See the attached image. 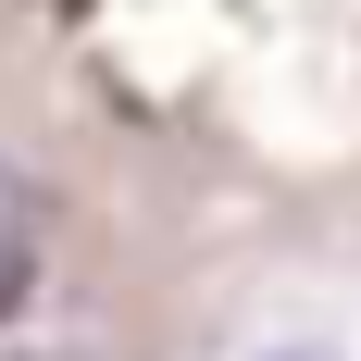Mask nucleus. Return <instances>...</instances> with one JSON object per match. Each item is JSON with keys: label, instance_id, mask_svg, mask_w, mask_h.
Masks as SVG:
<instances>
[{"label": "nucleus", "instance_id": "3", "mask_svg": "<svg viewBox=\"0 0 361 361\" xmlns=\"http://www.w3.org/2000/svg\"><path fill=\"white\" fill-rule=\"evenodd\" d=\"M13 361H75V349H13Z\"/></svg>", "mask_w": 361, "mask_h": 361}, {"label": "nucleus", "instance_id": "2", "mask_svg": "<svg viewBox=\"0 0 361 361\" xmlns=\"http://www.w3.org/2000/svg\"><path fill=\"white\" fill-rule=\"evenodd\" d=\"M262 361H336V349H262Z\"/></svg>", "mask_w": 361, "mask_h": 361}, {"label": "nucleus", "instance_id": "1", "mask_svg": "<svg viewBox=\"0 0 361 361\" xmlns=\"http://www.w3.org/2000/svg\"><path fill=\"white\" fill-rule=\"evenodd\" d=\"M13 250H25V187H13V162H0V274H13Z\"/></svg>", "mask_w": 361, "mask_h": 361}]
</instances>
